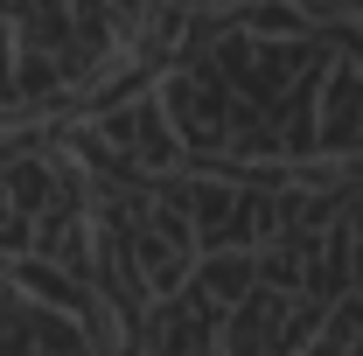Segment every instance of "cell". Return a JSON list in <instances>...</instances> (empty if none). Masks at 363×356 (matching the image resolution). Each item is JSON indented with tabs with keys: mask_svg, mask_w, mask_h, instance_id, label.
Here are the masks:
<instances>
[{
	"mask_svg": "<svg viewBox=\"0 0 363 356\" xmlns=\"http://www.w3.org/2000/svg\"><path fill=\"white\" fill-rule=\"evenodd\" d=\"M321 147H328V154H363V77L357 70H335V77H328Z\"/></svg>",
	"mask_w": 363,
	"mask_h": 356,
	"instance_id": "1",
	"label": "cell"
},
{
	"mask_svg": "<svg viewBox=\"0 0 363 356\" xmlns=\"http://www.w3.org/2000/svg\"><path fill=\"white\" fill-rule=\"evenodd\" d=\"M28 238H35V230H28V217H14V210H7V196H0V252H21Z\"/></svg>",
	"mask_w": 363,
	"mask_h": 356,
	"instance_id": "3",
	"label": "cell"
},
{
	"mask_svg": "<svg viewBox=\"0 0 363 356\" xmlns=\"http://www.w3.org/2000/svg\"><path fill=\"white\" fill-rule=\"evenodd\" d=\"M14 279H21L28 294L56 301V308H77V287H63V272H56V266H43V259H21V266H14Z\"/></svg>",
	"mask_w": 363,
	"mask_h": 356,
	"instance_id": "2",
	"label": "cell"
}]
</instances>
